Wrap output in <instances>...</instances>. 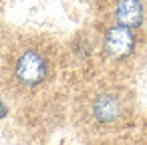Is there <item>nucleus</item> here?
Returning <instances> with one entry per match:
<instances>
[{"label": "nucleus", "instance_id": "20e7f679", "mask_svg": "<svg viewBox=\"0 0 147 145\" xmlns=\"http://www.w3.org/2000/svg\"><path fill=\"white\" fill-rule=\"evenodd\" d=\"M101 22L139 32L147 24V0H103Z\"/></svg>", "mask_w": 147, "mask_h": 145}, {"label": "nucleus", "instance_id": "f257e3e1", "mask_svg": "<svg viewBox=\"0 0 147 145\" xmlns=\"http://www.w3.org/2000/svg\"><path fill=\"white\" fill-rule=\"evenodd\" d=\"M73 117L83 133L107 137L129 127L135 117V97L127 85L103 81L77 95Z\"/></svg>", "mask_w": 147, "mask_h": 145}, {"label": "nucleus", "instance_id": "f03ea898", "mask_svg": "<svg viewBox=\"0 0 147 145\" xmlns=\"http://www.w3.org/2000/svg\"><path fill=\"white\" fill-rule=\"evenodd\" d=\"M59 53L55 45L40 36H28L10 47L2 83L4 89L18 99L36 97L57 77Z\"/></svg>", "mask_w": 147, "mask_h": 145}, {"label": "nucleus", "instance_id": "7ed1b4c3", "mask_svg": "<svg viewBox=\"0 0 147 145\" xmlns=\"http://www.w3.org/2000/svg\"><path fill=\"white\" fill-rule=\"evenodd\" d=\"M99 53L109 65H127L139 49L137 30L119 24H101L99 30Z\"/></svg>", "mask_w": 147, "mask_h": 145}]
</instances>
